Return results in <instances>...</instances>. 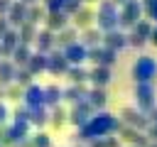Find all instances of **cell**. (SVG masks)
Returning a JSON list of instances; mask_svg holds the SVG:
<instances>
[{"label": "cell", "instance_id": "cell-2", "mask_svg": "<svg viewBox=\"0 0 157 147\" xmlns=\"http://www.w3.org/2000/svg\"><path fill=\"white\" fill-rule=\"evenodd\" d=\"M155 44H157V32H155Z\"/></svg>", "mask_w": 157, "mask_h": 147}, {"label": "cell", "instance_id": "cell-1", "mask_svg": "<svg viewBox=\"0 0 157 147\" xmlns=\"http://www.w3.org/2000/svg\"><path fill=\"white\" fill-rule=\"evenodd\" d=\"M132 74H135V78H140V81H147V78L155 74V61H152V59H147V56H142V59L135 64Z\"/></svg>", "mask_w": 157, "mask_h": 147}]
</instances>
